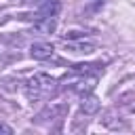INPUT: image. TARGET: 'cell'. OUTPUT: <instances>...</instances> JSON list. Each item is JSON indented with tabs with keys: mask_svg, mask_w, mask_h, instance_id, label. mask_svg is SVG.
I'll list each match as a JSON object with an SVG mask.
<instances>
[{
	"mask_svg": "<svg viewBox=\"0 0 135 135\" xmlns=\"http://www.w3.org/2000/svg\"><path fill=\"white\" fill-rule=\"evenodd\" d=\"M57 80L49 74H34L27 82V97L30 99H46L55 93Z\"/></svg>",
	"mask_w": 135,
	"mask_h": 135,
	"instance_id": "obj_1",
	"label": "cell"
},
{
	"mask_svg": "<svg viewBox=\"0 0 135 135\" xmlns=\"http://www.w3.org/2000/svg\"><path fill=\"white\" fill-rule=\"evenodd\" d=\"M30 53H32V57H34V59H40V61H49V59H55V51H53V44H49V42H36V44H32Z\"/></svg>",
	"mask_w": 135,
	"mask_h": 135,
	"instance_id": "obj_2",
	"label": "cell"
},
{
	"mask_svg": "<svg viewBox=\"0 0 135 135\" xmlns=\"http://www.w3.org/2000/svg\"><path fill=\"white\" fill-rule=\"evenodd\" d=\"M63 49L72 55H91L95 51V44L91 42H84V40H78V42H63Z\"/></svg>",
	"mask_w": 135,
	"mask_h": 135,
	"instance_id": "obj_3",
	"label": "cell"
},
{
	"mask_svg": "<svg viewBox=\"0 0 135 135\" xmlns=\"http://www.w3.org/2000/svg\"><path fill=\"white\" fill-rule=\"evenodd\" d=\"M61 8V2L59 0H42L40 2V15L42 17H55Z\"/></svg>",
	"mask_w": 135,
	"mask_h": 135,
	"instance_id": "obj_4",
	"label": "cell"
},
{
	"mask_svg": "<svg viewBox=\"0 0 135 135\" xmlns=\"http://www.w3.org/2000/svg\"><path fill=\"white\" fill-rule=\"evenodd\" d=\"M80 108H82V112H86V114H95V112L99 110V101H97L93 95H89V97H82Z\"/></svg>",
	"mask_w": 135,
	"mask_h": 135,
	"instance_id": "obj_5",
	"label": "cell"
},
{
	"mask_svg": "<svg viewBox=\"0 0 135 135\" xmlns=\"http://www.w3.org/2000/svg\"><path fill=\"white\" fill-rule=\"evenodd\" d=\"M0 133H13V129L6 127V124H0Z\"/></svg>",
	"mask_w": 135,
	"mask_h": 135,
	"instance_id": "obj_6",
	"label": "cell"
}]
</instances>
